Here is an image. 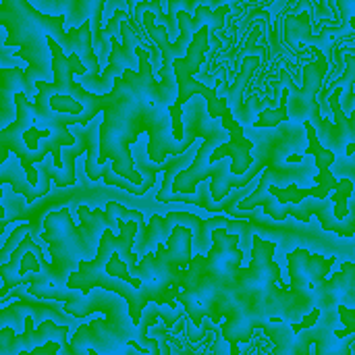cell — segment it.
Returning a JSON list of instances; mask_svg holds the SVG:
<instances>
[{
  "mask_svg": "<svg viewBox=\"0 0 355 355\" xmlns=\"http://www.w3.org/2000/svg\"><path fill=\"white\" fill-rule=\"evenodd\" d=\"M6 225H8V220H6V218H0V235H2V231L6 229Z\"/></svg>",
  "mask_w": 355,
  "mask_h": 355,
  "instance_id": "cell-31",
  "label": "cell"
},
{
  "mask_svg": "<svg viewBox=\"0 0 355 355\" xmlns=\"http://www.w3.org/2000/svg\"><path fill=\"white\" fill-rule=\"evenodd\" d=\"M220 119V127L229 131V141L225 144H218L210 154H208V164H214L218 162L220 158H231V173L233 175H243L252 162H254V156H252V150L256 148V144L252 139L245 137L243 133V125L233 119V110L227 106L223 110V114L218 116ZM206 171V168H204ZM202 179H204V173H202Z\"/></svg>",
  "mask_w": 355,
  "mask_h": 355,
  "instance_id": "cell-12",
  "label": "cell"
},
{
  "mask_svg": "<svg viewBox=\"0 0 355 355\" xmlns=\"http://www.w3.org/2000/svg\"><path fill=\"white\" fill-rule=\"evenodd\" d=\"M308 48L314 54V60L312 62H304V69H302L304 81H302V85H295V81L287 73V69H281V83L287 85V89H289V98H287L289 121H297V123L310 121L314 125V129H316L318 123L322 121L316 96L322 89L324 77L329 73L331 54H327L318 46H308Z\"/></svg>",
  "mask_w": 355,
  "mask_h": 355,
  "instance_id": "cell-8",
  "label": "cell"
},
{
  "mask_svg": "<svg viewBox=\"0 0 355 355\" xmlns=\"http://www.w3.org/2000/svg\"><path fill=\"white\" fill-rule=\"evenodd\" d=\"M8 154H10V152H8V148H6V146H4V144L0 141V164H2V162H6Z\"/></svg>",
  "mask_w": 355,
  "mask_h": 355,
  "instance_id": "cell-28",
  "label": "cell"
},
{
  "mask_svg": "<svg viewBox=\"0 0 355 355\" xmlns=\"http://www.w3.org/2000/svg\"><path fill=\"white\" fill-rule=\"evenodd\" d=\"M106 227L112 233H119V223L121 220H135L139 225V231H144L146 223H144V214L139 210H129L119 202H108L106 204Z\"/></svg>",
  "mask_w": 355,
  "mask_h": 355,
  "instance_id": "cell-19",
  "label": "cell"
},
{
  "mask_svg": "<svg viewBox=\"0 0 355 355\" xmlns=\"http://www.w3.org/2000/svg\"><path fill=\"white\" fill-rule=\"evenodd\" d=\"M185 333H187V339H189V341L200 343V341L206 337V324H204V327H196L191 320H187V324H185Z\"/></svg>",
  "mask_w": 355,
  "mask_h": 355,
  "instance_id": "cell-25",
  "label": "cell"
},
{
  "mask_svg": "<svg viewBox=\"0 0 355 355\" xmlns=\"http://www.w3.org/2000/svg\"><path fill=\"white\" fill-rule=\"evenodd\" d=\"M343 60H345V75L335 79L333 85H341L347 92V100H345V108L352 112L354 110V79H355V56L352 50L343 52Z\"/></svg>",
  "mask_w": 355,
  "mask_h": 355,
  "instance_id": "cell-23",
  "label": "cell"
},
{
  "mask_svg": "<svg viewBox=\"0 0 355 355\" xmlns=\"http://www.w3.org/2000/svg\"><path fill=\"white\" fill-rule=\"evenodd\" d=\"M335 310H337V316H339V320L345 324V331H347V335H355V310L354 308H349V306H343V304H337L335 306Z\"/></svg>",
  "mask_w": 355,
  "mask_h": 355,
  "instance_id": "cell-24",
  "label": "cell"
},
{
  "mask_svg": "<svg viewBox=\"0 0 355 355\" xmlns=\"http://www.w3.org/2000/svg\"><path fill=\"white\" fill-rule=\"evenodd\" d=\"M125 306L127 304L121 295L104 289H98L96 293H79L75 300L64 302L62 310L73 318H85L94 312L108 314L106 320L98 318L77 329L69 343L71 355H87V349H94L96 354H121L127 345L137 341L139 327L127 318L129 310Z\"/></svg>",
  "mask_w": 355,
  "mask_h": 355,
  "instance_id": "cell-5",
  "label": "cell"
},
{
  "mask_svg": "<svg viewBox=\"0 0 355 355\" xmlns=\"http://www.w3.org/2000/svg\"><path fill=\"white\" fill-rule=\"evenodd\" d=\"M287 216H293L300 223H308L310 216H316L324 231L337 233L345 239L354 237L355 233V204H349L347 216L343 220H339L333 214V200L331 198H324V200H318V198L308 200L306 198V202L302 200L300 204H291V206L287 204Z\"/></svg>",
  "mask_w": 355,
  "mask_h": 355,
  "instance_id": "cell-13",
  "label": "cell"
},
{
  "mask_svg": "<svg viewBox=\"0 0 355 355\" xmlns=\"http://www.w3.org/2000/svg\"><path fill=\"white\" fill-rule=\"evenodd\" d=\"M48 48L52 54V77L54 81H35L33 114L35 125L42 129H52L58 133H69V125H85L98 116L112 100V92L94 94L73 79V75L87 73L81 58L64 54L56 40L48 37Z\"/></svg>",
  "mask_w": 355,
  "mask_h": 355,
  "instance_id": "cell-3",
  "label": "cell"
},
{
  "mask_svg": "<svg viewBox=\"0 0 355 355\" xmlns=\"http://www.w3.org/2000/svg\"><path fill=\"white\" fill-rule=\"evenodd\" d=\"M58 352H60V343H58V341H46V343L33 347V349L29 352V355H52L58 354Z\"/></svg>",
  "mask_w": 355,
  "mask_h": 355,
  "instance_id": "cell-26",
  "label": "cell"
},
{
  "mask_svg": "<svg viewBox=\"0 0 355 355\" xmlns=\"http://www.w3.org/2000/svg\"><path fill=\"white\" fill-rule=\"evenodd\" d=\"M335 256L324 258L320 254H310L308 250H293L287 256L291 285L287 289H272L264 302L262 312L266 318L277 316L287 322H297L314 306V287L329 277Z\"/></svg>",
  "mask_w": 355,
  "mask_h": 355,
  "instance_id": "cell-6",
  "label": "cell"
},
{
  "mask_svg": "<svg viewBox=\"0 0 355 355\" xmlns=\"http://www.w3.org/2000/svg\"><path fill=\"white\" fill-rule=\"evenodd\" d=\"M352 193H354V183L349 177H343V179H339V187L335 189V193L329 196L333 200V214L339 220H343L349 212V196Z\"/></svg>",
  "mask_w": 355,
  "mask_h": 355,
  "instance_id": "cell-22",
  "label": "cell"
},
{
  "mask_svg": "<svg viewBox=\"0 0 355 355\" xmlns=\"http://www.w3.org/2000/svg\"><path fill=\"white\" fill-rule=\"evenodd\" d=\"M216 2V6H220V4H231L233 6V12H235V8L237 6H250V4H264L266 0H214Z\"/></svg>",
  "mask_w": 355,
  "mask_h": 355,
  "instance_id": "cell-27",
  "label": "cell"
},
{
  "mask_svg": "<svg viewBox=\"0 0 355 355\" xmlns=\"http://www.w3.org/2000/svg\"><path fill=\"white\" fill-rule=\"evenodd\" d=\"M229 218L225 216H212L208 220L191 214V212H168L164 216V231L166 235L173 231L175 225H183L191 231V252L196 254H206L212 245V237H210V231L214 227H223L227 225Z\"/></svg>",
  "mask_w": 355,
  "mask_h": 355,
  "instance_id": "cell-16",
  "label": "cell"
},
{
  "mask_svg": "<svg viewBox=\"0 0 355 355\" xmlns=\"http://www.w3.org/2000/svg\"><path fill=\"white\" fill-rule=\"evenodd\" d=\"M316 135H318V139H322L320 144L327 150H331L335 154L343 152L349 141H355V112L352 110L349 116L341 123H331V121L322 119L316 127Z\"/></svg>",
  "mask_w": 355,
  "mask_h": 355,
  "instance_id": "cell-17",
  "label": "cell"
},
{
  "mask_svg": "<svg viewBox=\"0 0 355 355\" xmlns=\"http://www.w3.org/2000/svg\"><path fill=\"white\" fill-rule=\"evenodd\" d=\"M210 237H212V245L204 254V275H208L210 279H214L225 287H233L235 275L243 262V252L237 248L241 235L231 233L223 225V227H214L210 231Z\"/></svg>",
  "mask_w": 355,
  "mask_h": 355,
  "instance_id": "cell-10",
  "label": "cell"
},
{
  "mask_svg": "<svg viewBox=\"0 0 355 355\" xmlns=\"http://www.w3.org/2000/svg\"><path fill=\"white\" fill-rule=\"evenodd\" d=\"M31 231V237L33 239H37V235H40V220H33V223H23L21 227H17L10 235H8V239H6V243L2 245V250H0V266L8 260V256H10V252L19 245V241L23 239V235H27ZM0 289H2V279H0ZM6 300L4 297H0V304H4Z\"/></svg>",
  "mask_w": 355,
  "mask_h": 355,
  "instance_id": "cell-20",
  "label": "cell"
},
{
  "mask_svg": "<svg viewBox=\"0 0 355 355\" xmlns=\"http://www.w3.org/2000/svg\"><path fill=\"white\" fill-rule=\"evenodd\" d=\"M287 98H289V89H287V85H285L279 106H277L275 110H262V112H260V119H258V123H254V127H256V129H270V127H277V125H281V123H289Z\"/></svg>",
  "mask_w": 355,
  "mask_h": 355,
  "instance_id": "cell-21",
  "label": "cell"
},
{
  "mask_svg": "<svg viewBox=\"0 0 355 355\" xmlns=\"http://www.w3.org/2000/svg\"><path fill=\"white\" fill-rule=\"evenodd\" d=\"M337 304H343V306L355 304L354 262H343L339 272H335L331 279H322L314 287V306L320 308V312L335 310Z\"/></svg>",
  "mask_w": 355,
  "mask_h": 355,
  "instance_id": "cell-14",
  "label": "cell"
},
{
  "mask_svg": "<svg viewBox=\"0 0 355 355\" xmlns=\"http://www.w3.org/2000/svg\"><path fill=\"white\" fill-rule=\"evenodd\" d=\"M0 27L6 29L4 48H17V58L25 60L23 69L27 79H52V54L48 37L56 40L64 54H77L85 64L87 73L100 75V62L94 50V35L89 19L79 27L64 31V15H44L29 0H0Z\"/></svg>",
  "mask_w": 355,
  "mask_h": 355,
  "instance_id": "cell-1",
  "label": "cell"
},
{
  "mask_svg": "<svg viewBox=\"0 0 355 355\" xmlns=\"http://www.w3.org/2000/svg\"><path fill=\"white\" fill-rule=\"evenodd\" d=\"M254 245H252V262L248 268H239L233 281V291L241 297H245L252 308L260 314L262 320H268L262 314V302L264 297L277 287V283L281 285V289H287L289 285H285L281 281V268L275 262V250L277 243L275 241H266L258 235L252 237Z\"/></svg>",
  "mask_w": 355,
  "mask_h": 355,
  "instance_id": "cell-7",
  "label": "cell"
},
{
  "mask_svg": "<svg viewBox=\"0 0 355 355\" xmlns=\"http://www.w3.org/2000/svg\"><path fill=\"white\" fill-rule=\"evenodd\" d=\"M354 154H355V144L354 141H349V144L345 146V156H347V158H354Z\"/></svg>",
  "mask_w": 355,
  "mask_h": 355,
  "instance_id": "cell-29",
  "label": "cell"
},
{
  "mask_svg": "<svg viewBox=\"0 0 355 355\" xmlns=\"http://www.w3.org/2000/svg\"><path fill=\"white\" fill-rule=\"evenodd\" d=\"M37 173H40V183L31 185L25 177V171L19 162V156L8 154L6 162L0 164V187H2V183H6V185H10V189L15 193L23 196L27 204H33L37 198L48 196L52 189L50 177L44 171H37ZM0 198H2V189H0ZM4 216H6V210H4V206H0V218H4Z\"/></svg>",
  "mask_w": 355,
  "mask_h": 355,
  "instance_id": "cell-15",
  "label": "cell"
},
{
  "mask_svg": "<svg viewBox=\"0 0 355 355\" xmlns=\"http://www.w3.org/2000/svg\"><path fill=\"white\" fill-rule=\"evenodd\" d=\"M137 231L139 225L135 220H121L119 233H112L106 227L100 235L96 256L89 260H79L77 268L67 279V287L79 289L81 293L104 289L121 295L133 324L141 320V312L148 304L166 306V297L160 291L131 275L139 258L133 254Z\"/></svg>",
  "mask_w": 355,
  "mask_h": 355,
  "instance_id": "cell-2",
  "label": "cell"
},
{
  "mask_svg": "<svg viewBox=\"0 0 355 355\" xmlns=\"http://www.w3.org/2000/svg\"><path fill=\"white\" fill-rule=\"evenodd\" d=\"M8 297H17L15 304L6 306L4 310H0V327H12L17 333L23 331L25 327V318L33 316L35 322L42 320H54L60 324H69L73 329V316L67 314L62 308H58L56 304H50V300H37L33 297L27 289H10Z\"/></svg>",
  "mask_w": 355,
  "mask_h": 355,
  "instance_id": "cell-11",
  "label": "cell"
},
{
  "mask_svg": "<svg viewBox=\"0 0 355 355\" xmlns=\"http://www.w3.org/2000/svg\"><path fill=\"white\" fill-rule=\"evenodd\" d=\"M4 37H6V29L0 27V48H4Z\"/></svg>",
  "mask_w": 355,
  "mask_h": 355,
  "instance_id": "cell-30",
  "label": "cell"
},
{
  "mask_svg": "<svg viewBox=\"0 0 355 355\" xmlns=\"http://www.w3.org/2000/svg\"><path fill=\"white\" fill-rule=\"evenodd\" d=\"M304 127H306V135H308V139H310V148L304 152V156H314V158H316V168H318V171H331V166L337 162V154L331 152V150H327V148L320 144V139H318V135H316V129H314V125H312L310 121H304Z\"/></svg>",
  "mask_w": 355,
  "mask_h": 355,
  "instance_id": "cell-18",
  "label": "cell"
},
{
  "mask_svg": "<svg viewBox=\"0 0 355 355\" xmlns=\"http://www.w3.org/2000/svg\"><path fill=\"white\" fill-rule=\"evenodd\" d=\"M77 212L81 218L79 227L73 225L69 208H60L44 218V233L37 235V239L50 245L52 256L50 264L44 256L37 258L40 275L56 287H67V279L79 260L96 256L100 235L106 229V214L100 208L89 210V206H79Z\"/></svg>",
  "mask_w": 355,
  "mask_h": 355,
  "instance_id": "cell-4",
  "label": "cell"
},
{
  "mask_svg": "<svg viewBox=\"0 0 355 355\" xmlns=\"http://www.w3.org/2000/svg\"><path fill=\"white\" fill-rule=\"evenodd\" d=\"M33 316L25 318V327L17 333L12 327H0V355H21L29 354L33 347L46 341H58L60 352L71 355L69 349V324H56L54 320H42L37 329H33Z\"/></svg>",
  "mask_w": 355,
  "mask_h": 355,
  "instance_id": "cell-9",
  "label": "cell"
}]
</instances>
